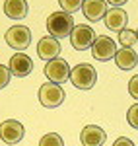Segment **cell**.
I'll use <instances>...</instances> for the list:
<instances>
[{
    "mask_svg": "<svg viewBox=\"0 0 138 146\" xmlns=\"http://www.w3.org/2000/svg\"><path fill=\"white\" fill-rule=\"evenodd\" d=\"M74 18L68 12H53L49 18H47V29L49 33L57 39H62V37H70L72 29H74Z\"/></svg>",
    "mask_w": 138,
    "mask_h": 146,
    "instance_id": "obj_1",
    "label": "cell"
},
{
    "mask_svg": "<svg viewBox=\"0 0 138 146\" xmlns=\"http://www.w3.org/2000/svg\"><path fill=\"white\" fill-rule=\"evenodd\" d=\"M70 82L78 90H92L97 82V70L93 68V64H88V62L76 64L70 72Z\"/></svg>",
    "mask_w": 138,
    "mask_h": 146,
    "instance_id": "obj_2",
    "label": "cell"
},
{
    "mask_svg": "<svg viewBox=\"0 0 138 146\" xmlns=\"http://www.w3.org/2000/svg\"><path fill=\"white\" fill-rule=\"evenodd\" d=\"M39 101L47 109H55L58 105H62V101H64V90L60 88V84L47 82V84H43L39 88Z\"/></svg>",
    "mask_w": 138,
    "mask_h": 146,
    "instance_id": "obj_3",
    "label": "cell"
},
{
    "mask_svg": "<svg viewBox=\"0 0 138 146\" xmlns=\"http://www.w3.org/2000/svg\"><path fill=\"white\" fill-rule=\"evenodd\" d=\"M70 72H72V68L68 66V62L64 58H53V60H47V64H45V76L53 84L68 82Z\"/></svg>",
    "mask_w": 138,
    "mask_h": 146,
    "instance_id": "obj_4",
    "label": "cell"
},
{
    "mask_svg": "<svg viewBox=\"0 0 138 146\" xmlns=\"http://www.w3.org/2000/svg\"><path fill=\"white\" fill-rule=\"evenodd\" d=\"M4 39H6V43H8L12 49H16V51H25L27 47L31 45V31H29V27H25V25H12L10 29L6 31Z\"/></svg>",
    "mask_w": 138,
    "mask_h": 146,
    "instance_id": "obj_5",
    "label": "cell"
},
{
    "mask_svg": "<svg viewBox=\"0 0 138 146\" xmlns=\"http://www.w3.org/2000/svg\"><path fill=\"white\" fill-rule=\"evenodd\" d=\"M95 37L97 35H95V31H93L90 25L80 23V25H74V29L70 33V43H72V47L76 51H86V49H90L93 45Z\"/></svg>",
    "mask_w": 138,
    "mask_h": 146,
    "instance_id": "obj_6",
    "label": "cell"
},
{
    "mask_svg": "<svg viewBox=\"0 0 138 146\" xmlns=\"http://www.w3.org/2000/svg\"><path fill=\"white\" fill-rule=\"evenodd\" d=\"M92 55H93V58H97L101 62L111 60L117 55V43L111 37L99 35V37H95V41H93V45H92Z\"/></svg>",
    "mask_w": 138,
    "mask_h": 146,
    "instance_id": "obj_7",
    "label": "cell"
},
{
    "mask_svg": "<svg viewBox=\"0 0 138 146\" xmlns=\"http://www.w3.org/2000/svg\"><path fill=\"white\" fill-rule=\"evenodd\" d=\"M23 136H25V129L20 121L8 119V121L0 123V138L6 144H18V142H22Z\"/></svg>",
    "mask_w": 138,
    "mask_h": 146,
    "instance_id": "obj_8",
    "label": "cell"
},
{
    "mask_svg": "<svg viewBox=\"0 0 138 146\" xmlns=\"http://www.w3.org/2000/svg\"><path fill=\"white\" fill-rule=\"evenodd\" d=\"M10 72L14 76H18V78H25V76H29L31 72H33V60L29 58V56L22 53V51H18L16 55L10 56Z\"/></svg>",
    "mask_w": 138,
    "mask_h": 146,
    "instance_id": "obj_9",
    "label": "cell"
},
{
    "mask_svg": "<svg viewBox=\"0 0 138 146\" xmlns=\"http://www.w3.org/2000/svg\"><path fill=\"white\" fill-rule=\"evenodd\" d=\"M37 55L43 60L58 58V55H60V43H58V39L53 37V35L39 39V43H37Z\"/></svg>",
    "mask_w": 138,
    "mask_h": 146,
    "instance_id": "obj_10",
    "label": "cell"
},
{
    "mask_svg": "<svg viewBox=\"0 0 138 146\" xmlns=\"http://www.w3.org/2000/svg\"><path fill=\"white\" fill-rule=\"evenodd\" d=\"M80 140L84 146H103L105 140H107V135L101 127L97 125H88L84 127L80 133Z\"/></svg>",
    "mask_w": 138,
    "mask_h": 146,
    "instance_id": "obj_11",
    "label": "cell"
},
{
    "mask_svg": "<svg viewBox=\"0 0 138 146\" xmlns=\"http://www.w3.org/2000/svg\"><path fill=\"white\" fill-rule=\"evenodd\" d=\"M107 0H84L82 4V14L90 20V22H99L103 20L107 14Z\"/></svg>",
    "mask_w": 138,
    "mask_h": 146,
    "instance_id": "obj_12",
    "label": "cell"
},
{
    "mask_svg": "<svg viewBox=\"0 0 138 146\" xmlns=\"http://www.w3.org/2000/svg\"><path fill=\"white\" fill-rule=\"evenodd\" d=\"M103 22H105V27H107V29H111V31H121V29H125V27H127L128 16H127V12L123 10V8L113 6V8H109V10H107Z\"/></svg>",
    "mask_w": 138,
    "mask_h": 146,
    "instance_id": "obj_13",
    "label": "cell"
},
{
    "mask_svg": "<svg viewBox=\"0 0 138 146\" xmlns=\"http://www.w3.org/2000/svg\"><path fill=\"white\" fill-rule=\"evenodd\" d=\"M115 62L121 70H132L138 64V55L132 47H123L121 51H117Z\"/></svg>",
    "mask_w": 138,
    "mask_h": 146,
    "instance_id": "obj_14",
    "label": "cell"
},
{
    "mask_svg": "<svg viewBox=\"0 0 138 146\" xmlns=\"http://www.w3.org/2000/svg\"><path fill=\"white\" fill-rule=\"evenodd\" d=\"M4 14L12 20H23L27 16V2L25 0H6Z\"/></svg>",
    "mask_w": 138,
    "mask_h": 146,
    "instance_id": "obj_15",
    "label": "cell"
},
{
    "mask_svg": "<svg viewBox=\"0 0 138 146\" xmlns=\"http://www.w3.org/2000/svg\"><path fill=\"white\" fill-rule=\"evenodd\" d=\"M119 43L123 47H132L134 43H138V35L132 29H121L119 31Z\"/></svg>",
    "mask_w": 138,
    "mask_h": 146,
    "instance_id": "obj_16",
    "label": "cell"
},
{
    "mask_svg": "<svg viewBox=\"0 0 138 146\" xmlns=\"http://www.w3.org/2000/svg\"><path fill=\"white\" fill-rule=\"evenodd\" d=\"M58 4H60L62 12H68V14H72V12L82 10L84 0H58Z\"/></svg>",
    "mask_w": 138,
    "mask_h": 146,
    "instance_id": "obj_17",
    "label": "cell"
},
{
    "mask_svg": "<svg viewBox=\"0 0 138 146\" xmlns=\"http://www.w3.org/2000/svg\"><path fill=\"white\" fill-rule=\"evenodd\" d=\"M39 146H64V142L57 133H49L39 140Z\"/></svg>",
    "mask_w": 138,
    "mask_h": 146,
    "instance_id": "obj_18",
    "label": "cell"
},
{
    "mask_svg": "<svg viewBox=\"0 0 138 146\" xmlns=\"http://www.w3.org/2000/svg\"><path fill=\"white\" fill-rule=\"evenodd\" d=\"M127 121H128V125H130L132 129L138 131V103L130 105V109L127 111Z\"/></svg>",
    "mask_w": 138,
    "mask_h": 146,
    "instance_id": "obj_19",
    "label": "cell"
},
{
    "mask_svg": "<svg viewBox=\"0 0 138 146\" xmlns=\"http://www.w3.org/2000/svg\"><path fill=\"white\" fill-rule=\"evenodd\" d=\"M10 78H12L10 66H6V64H0V90H4V88L10 84Z\"/></svg>",
    "mask_w": 138,
    "mask_h": 146,
    "instance_id": "obj_20",
    "label": "cell"
},
{
    "mask_svg": "<svg viewBox=\"0 0 138 146\" xmlns=\"http://www.w3.org/2000/svg\"><path fill=\"white\" fill-rule=\"evenodd\" d=\"M128 94H130L134 100H138V74H136V76H132L130 82H128Z\"/></svg>",
    "mask_w": 138,
    "mask_h": 146,
    "instance_id": "obj_21",
    "label": "cell"
},
{
    "mask_svg": "<svg viewBox=\"0 0 138 146\" xmlns=\"http://www.w3.org/2000/svg\"><path fill=\"white\" fill-rule=\"evenodd\" d=\"M113 146H134V142L130 138H127V136H121V138H117L113 142Z\"/></svg>",
    "mask_w": 138,
    "mask_h": 146,
    "instance_id": "obj_22",
    "label": "cell"
},
{
    "mask_svg": "<svg viewBox=\"0 0 138 146\" xmlns=\"http://www.w3.org/2000/svg\"><path fill=\"white\" fill-rule=\"evenodd\" d=\"M107 2H109L111 6H117V8H121V6H125V4H127L128 0H107Z\"/></svg>",
    "mask_w": 138,
    "mask_h": 146,
    "instance_id": "obj_23",
    "label": "cell"
},
{
    "mask_svg": "<svg viewBox=\"0 0 138 146\" xmlns=\"http://www.w3.org/2000/svg\"><path fill=\"white\" fill-rule=\"evenodd\" d=\"M136 35H138V29H136Z\"/></svg>",
    "mask_w": 138,
    "mask_h": 146,
    "instance_id": "obj_24",
    "label": "cell"
}]
</instances>
